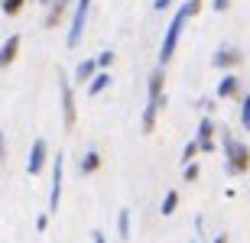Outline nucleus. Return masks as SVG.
<instances>
[{"label":"nucleus","mask_w":250,"mask_h":243,"mask_svg":"<svg viewBox=\"0 0 250 243\" xmlns=\"http://www.w3.org/2000/svg\"><path fill=\"white\" fill-rule=\"evenodd\" d=\"M166 107V68L156 65L146 78V107H143V117H140V130L153 133L156 130V120Z\"/></svg>","instance_id":"nucleus-1"},{"label":"nucleus","mask_w":250,"mask_h":243,"mask_svg":"<svg viewBox=\"0 0 250 243\" xmlns=\"http://www.w3.org/2000/svg\"><path fill=\"white\" fill-rule=\"evenodd\" d=\"M221 150H224V172L228 175H247L250 172V146L237 140L231 130H221Z\"/></svg>","instance_id":"nucleus-2"},{"label":"nucleus","mask_w":250,"mask_h":243,"mask_svg":"<svg viewBox=\"0 0 250 243\" xmlns=\"http://www.w3.org/2000/svg\"><path fill=\"white\" fill-rule=\"evenodd\" d=\"M188 23V13L186 7H179L176 10V17L169 19V26H166V36H163V46H159V65L166 68L172 58H176V49H179V39H182V29H186Z\"/></svg>","instance_id":"nucleus-3"},{"label":"nucleus","mask_w":250,"mask_h":243,"mask_svg":"<svg viewBox=\"0 0 250 243\" xmlns=\"http://www.w3.org/2000/svg\"><path fill=\"white\" fill-rule=\"evenodd\" d=\"M59 104H62V123L65 130H72L78 123V101H75V81L59 68Z\"/></svg>","instance_id":"nucleus-4"},{"label":"nucleus","mask_w":250,"mask_h":243,"mask_svg":"<svg viewBox=\"0 0 250 243\" xmlns=\"http://www.w3.org/2000/svg\"><path fill=\"white\" fill-rule=\"evenodd\" d=\"M88 13H91V0H75L72 7V26H68V49H78V42H82L84 36V23H88Z\"/></svg>","instance_id":"nucleus-5"},{"label":"nucleus","mask_w":250,"mask_h":243,"mask_svg":"<svg viewBox=\"0 0 250 243\" xmlns=\"http://www.w3.org/2000/svg\"><path fill=\"white\" fill-rule=\"evenodd\" d=\"M62 185H65V156H52V185H49V214L59 211V201H62Z\"/></svg>","instance_id":"nucleus-6"},{"label":"nucleus","mask_w":250,"mask_h":243,"mask_svg":"<svg viewBox=\"0 0 250 243\" xmlns=\"http://www.w3.org/2000/svg\"><path fill=\"white\" fill-rule=\"evenodd\" d=\"M241 62H244V52L237 46H231V42L218 46V49H214V56H211V65L218 68V72H234Z\"/></svg>","instance_id":"nucleus-7"},{"label":"nucleus","mask_w":250,"mask_h":243,"mask_svg":"<svg viewBox=\"0 0 250 243\" xmlns=\"http://www.w3.org/2000/svg\"><path fill=\"white\" fill-rule=\"evenodd\" d=\"M46 166H49V143L42 136H36L33 146H29V156H26V172L29 175H42Z\"/></svg>","instance_id":"nucleus-8"},{"label":"nucleus","mask_w":250,"mask_h":243,"mask_svg":"<svg viewBox=\"0 0 250 243\" xmlns=\"http://www.w3.org/2000/svg\"><path fill=\"white\" fill-rule=\"evenodd\" d=\"M218 101H241V75L237 72H224V78L214 88Z\"/></svg>","instance_id":"nucleus-9"},{"label":"nucleus","mask_w":250,"mask_h":243,"mask_svg":"<svg viewBox=\"0 0 250 243\" xmlns=\"http://www.w3.org/2000/svg\"><path fill=\"white\" fill-rule=\"evenodd\" d=\"M195 143H198V152H214V117L211 113H205L202 120H198Z\"/></svg>","instance_id":"nucleus-10"},{"label":"nucleus","mask_w":250,"mask_h":243,"mask_svg":"<svg viewBox=\"0 0 250 243\" xmlns=\"http://www.w3.org/2000/svg\"><path fill=\"white\" fill-rule=\"evenodd\" d=\"M72 7H75V0H52V3L46 7V19H42V26H46V29H56L59 23L72 13Z\"/></svg>","instance_id":"nucleus-11"},{"label":"nucleus","mask_w":250,"mask_h":243,"mask_svg":"<svg viewBox=\"0 0 250 243\" xmlns=\"http://www.w3.org/2000/svg\"><path fill=\"white\" fill-rule=\"evenodd\" d=\"M20 46H23V39H20V33H13V36H7L3 42H0V68H10L13 62H17V56H20Z\"/></svg>","instance_id":"nucleus-12"},{"label":"nucleus","mask_w":250,"mask_h":243,"mask_svg":"<svg viewBox=\"0 0 250 243\" xmlns=\"http://www.w3.org/2000/svg\"><path fill=\"white\" fill-rule=\"evenodd\" d=\"M94 75H98V62H94V58H82V62H78V68H75V75H72V81L84 88V84L91 81Z\"/></svg>","instance_id":"nucleus-13"},{"label":"nucleus","mask_w":250,"mask_h":243,"mask_svg":"<svg viewBox=\"0 0 250 243\" xmlns=\"http://www.w3.org/2000/svg\"><path fill=\"white\" fill-rule=\"evenodd\" d=\"M111 88V72H98V75L91 78V81L84 84V91H88V97H98V94H104Z\"/></svg>","instance_id":"nucleus-14"},{"label":"nucleus","mask_w":250,"mask_h":243,"mask_svg":"<svg viewBox=\"0 0 250 243\" xmlns=\"http://www.w3.org/2000/svg\"><path fill=\"white\" fill-rule=\"evenodd\" d=\"M98 168H101V152L98 150H88L82 159H78V172H82V175H94Z\"/></svg>","instance_id":"nucleus-15"},{"label":"nucleus","mask_w":250,"mask_h":243,"mask_svg":"<svg viewBox=\"0 0 250 243\" xmlns=\"http://www.w3.org/2000/svg\"><path fill=\"white\" fill-rule=\"evenodd\" d=\"M176 207H179V191H176V188H169L166 195H163L159 214H163V217H172V214H176Z\"/></svg>","instance_id":"nucleus-16"},{"label":"nucleus","mask_w":250,"mask_h":243,"mask_svg":"<svg viewBox=\"0 0 250 243\" xmlns=\"http://www.w3.org/2000/svg\"><path fill=\"white\" fill-rule=\"evenodd\" d=\"M130 234H133V230H130V211L121 207V211H117V237H121V240H130Z\"/></svg>","instance_id":"nucleus-17"},{"label":"nucleus","mask_w":250,"mask_h":243,"mask_svg":"<svg viewBox=\"0 0 250 243\" xmlns=\"http://www.w3.org/2000/svg\"><path fill=\"white\" fill-rule=\"evenodd\" d=\"M23 7H26V0H0V10H3L7 17H20Z\"/></svg>","instance_id":"nucleus-18"},{"label":"nucleus","mask_w":250,"mask_h":243,"mask_svg":"<svg viewBox=\"0 0 250 243\" xmlns=\"http://www.w3.org/2000/svg\"><path fill=\"white\" fill-rule=\"evenodd\" d=\"M241 130L250 133V94H241Z\"/></svg>","instance_id":"nucleus-19"},{"label":"nucleus","mask_w":250,"mask_h":243,"mask_svg":"<svg viewBox=\"0 0 250 243\" xmlns=\"http://www.w3.org/2000/svg\"><path fill=\"white\" fill-rule=\"evenodd\" d=\"M114 58H117V56H114V49H104L101 56H94V62H98V72H107V68L114 65Z\"/></svg>","instance_id":"nucleus-20"},{"label":"nucleus","mask_w":250,"mask_h":243,"mask_svg":"<svg viewBox=\"0 0 250 243\" xmlns=\"http://www.w3.org/2000/svg\"><path fill=\"white\" fill-rule=\"evenodd\" d=\"M198 175H202L198 162H186V166H182V178H186V182H198Z\"/></svg>","instance_id":"nucleus-21"},{"label":"nucleus","mask_w":250,"mask_h":243,"mask_svg":"<svg viewBox=\"0 0 250 243\" xmlns=\"http://www.w3.org/2000/svg\"><path fill=\"white\" fill-rule=\"evenodd\" d=\"M195 156H198V143L188 140V143H186V150H182V166H186V162H195Z\"/></svg>","instance_id":"nucleus-22"},{"label":"nucleus","mask_w":250,"mask_h":243,"mask_svg":"<svg viewBox=\"0 0 250 243\" xmlns=\"http://www.w3.org/2000/svg\"><path fill=\"white\" fill-rule=\"evenodd\" d=\"M202 3H205V0H182V7H186L188 19H192V17H198V13H202Z\"/></svg>","instance_id":"nucleus-23"},{"label":"nucleus","mask_w":250,"mask_h":243,"mask_svg":"<svg viewBox=\"0 0 250 243\" xmlns=\"http://www.w3.org/2000/svg\"><path fill=\"white\" fill-rule=\"evenodd\" d=\"M36 230H39V234H46V230H49V214H36Z\"/></svg>","instance_id":"nucleus-24"},{"label":"nucleus","mask_w":250,"mask_h":243,"mask_svg":"<svg viewBox=\"0 0 250 243\" xmlns=\"http://www.w3.org/2000/svg\"><path fill=\"white\" fill-rule=\"evenodd\" d=\"M228 7H231V0H211V10H214V13H224Z\"/></svg>","instance_id":"nucleus-25"},{"label":"nucleus","mask_w":250,"mask_h":243,"mask_svg":"<svg viewBox=\"0 0 250 243\" xmlns=\"http://www.w3.org/2000/svg\"><path fill=\"white\" fill-rule=\"evenodd\" d=\"M0 162H7V136L0 130Z\"/></svg>","instance_id":"nucleus-26"},{"label":"nucleus","mask_w":250,"mask_h":243,"mask_svg":"<svg viewBox=\"0 0 250 243\" xmlns=\"http://www.w3.org/2000/svg\"><path fill=\"white\" fill-rule=\"evenodd\" d=\"M169 7H172V0H153V10H159V13L169 10Z\"/></svg>","instance_id":"nucleus-27"},{"label":"nucleus","mask_w":250,"mask_h":243,"mask_svg":"<svg viewBox=\"0 0 250 243\" xmlns=\"http://www.w3.org/2000/svg\"><path fill=\"white\" fill-rule=\"evenodd\" d=\"M91 243H107V237H104V230H91Z\"/></svg>","instance_id":"nucleus-28"},{"label":"nucleus","mask_w":250,"mask_h":243,"mask_svg":"<svg viewBox=\"0 0 250 243\" xmlns=\"http://www.w3.org/2000/svg\"><path fill=\"white\" fill-rule=\"evenodd\" d=\"M198 107H202L205 113H211V107H214V101H208V97H205V101H198Z\"/></svg>","instance_id":"nucleus-29"},{"label":"nucleus","mask_w":250,"mask_h":243,"mask_svg":"<svg viewBox=\"0 0 250 243\" xmlns=\"http://www.w3.org/2000/svg\"><path fill=\"white\" fill-rule=\"evenodd\" d=\"M211 243H228V234H214V240Z\"/></svg>","instance_id":"nucleus-30"},{"label":"nucleus","mask_w":250,"mask_h":243,"mask_svg":"<svg viewBox=\"0 0 250 243\" xmlns=\"http://www.w3.org/2000/svg\"><path fill=\"white\" fill-rule=\"evenodd\" d=\"M39 3H42V7H49V3H52V0H39Z\"/></svg>","instance_id":"nucleus-31"},{"label":"nucleus","mask_w":250,"mask_h":243,"mask_svg":"<svg viewBox=\"0 0 250 243\" xmlns=\"http://www.w3.org/2000/svg\"><path fill=\"white\" fill-rule=\"evenodd\" d=\"M188 243H202V240H198V237H195V240H188Z\"/></svg>","instance_id":"nucleus-32"}]
</instances>
